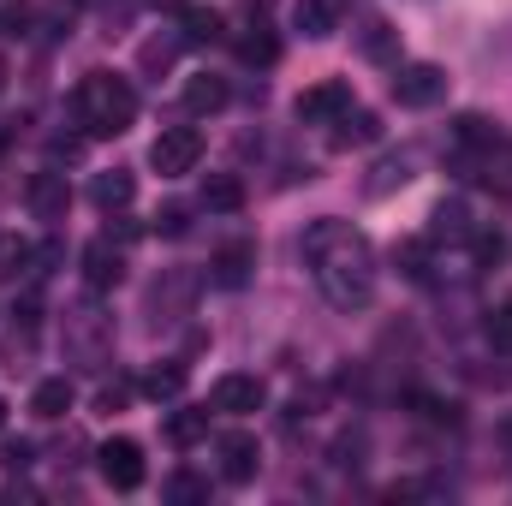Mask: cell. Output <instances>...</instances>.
I'll return each mask as SVG.
<instances>
[{
  "label": "cell",
  "instance_id": "4fadbf2b",
  "mask_svg": "<svg viewBox=\"0 0 512 506\" xmlns=\"http://www.w3.org/2000/svg\"><path fill=\"white\" fill-rule=\"evenodd\" d=\"M131 197H137V179H131L126 167H114V173H96V179H90V203H96V209H126Z\"/></svg>",
  "mask_w": 512,
  "mask_h": 506
},
{
  "label": "cell",
  "instance_id": "44dd1931",
  "mask_svg": "<svg viewBox=\"0 0 512 506\" xmlns=\"http://www.w3.org/2000/svg\"><path fill=\"white\" fill-rule=\"evenodd\" d=\"M399 185H411V155H387L376 161V179L364 185L370 197H387V191H399Z\"/></svg>",
  "mask_w": 512,
  "mask_h": 506
},
{
  "label": "cell",
  "instance_id": "4316f807",
  "mask_svg": "<svg viewBox=\"0 0 512 506\" xmlns=\"http://www.w3.org/2000/svg\"><path fill=\"white\" fill-rule=\"evenodd\" d=\"M203 495H209L203 477H191V471H173L167 477V501H203Z\"/></svg>",
  "mask_w": 512,
  "mask_h": 506
},
{
  "label": "cell",
  "instance_id": "8fae6325",
  "mask_svg": "<svg viewBox=\"0 0 512 506\" xmlns=\"http://www.w3.org/2000/svg\"><path fill=\"white\" fill-rule=\"evenodd\" d=\"M376 137H382V120L364 114V108H346V114L334 120V131H328L334 149H364V143H376Z\"/></svg>",
  "mask_w": 512,
  "mask_h": 506
},
{
  "label": "cell",
  "instance_id": "d6986e66",
  "mask_svg": "<svg viewBox=\"0 0 512 506\" xmlns=\"http://www.w3.org/2000/svg\"><path fill=\"white\" fill-rule=\"evenodd\" d=\"M203 435H209V411H173L167 417V441L173 447H197Z\"/></svg>",
  "mask_w": 512,
  "mask_h": 506
},
{
  "label": "cell",
  "instance_id": "7c38bea8",
  "mask_svg": "<svg viewBox=\"0 0 512 506\" xmlns=\"http://www.w3.org/2000/svg\"><path fill=\"white\" fill-rule=\"evenodd\" d=\"M256 268V245L251 239H233V245H221L215 256V286H245Z\"/></svg>",
  "mask_w": 512,
  "mask_h": 506
},
{
  "label": "cell",
  "instance_id": "4dcf8cb0",
  "mask_svg": "<svg viewBox=\"0 0 512 506\" xmlns=\"http://www.w3.org/2000/svg\"><path fill=\"white\" fill-rule=\"evenodd\" d=\"M179 48H185V42H149V48H143V66H149V72H161Z\"/></svg>",
  "mask_w": 512,
  "mask_h": 506
},
{
  "label": "cell",
  "instance_id": "f35d334b",
  "mask_svg": "<svg viewBox=\"0 0 512 506\" xmlns=\"http://www.w3.org/2000/svg\"><path fill=\"white\" fill-rule=\"evenodd\" d=\"M0 429H6V399H0Z\"/></svg>",
  "mask_w": 512,
  "mask_h": 506
},
{
  "label": "cell",
  "instance_id": "5bb4252c",
  "mask_svg": "<svg viewBox=\"0 0 512 506\" xmlns=\"http://www.w3.org/2000/svg\"><path fill=\"white\" fill-rule=\"evenodd\" d=\"M203 209H209V215H239V209H245V185H239L233 173H209V179H203Z\"/></svg>",
  "mask_w": 512,
  "mask_h": 506
},
{
  "label": "cell",
  "instance_id": "ffe728a7",
  "mask_svg": "<svg viewBox=\"0 0 512 506\" xmlns=\"http://www.w3.org/2000/svg\"><path fill=\"white\" fill-rule=\"evenodd\" d=\"M239 60H245V66H274V60H280V36H274L268 24H256L251 36L239 42Z\"/></svg>",
  "mask_w": 512,
  "mask_h": 506
},
{
  "label": "cell",
  "instance_id": "ba28073f",
  "mask_svg": "<svg viewBox=\"0 0 512 506\" xmlns=\"http://www.w3.org/2000/svg\"><path fill=\"white\" fill-rule=\"evenodd\" d=\"M262 399H268L262 376H221L215 381V393H209V405H215V411H233V417L262 411Z\"/></svg>",
  "mask_w": 512,
  "mask_h": 506
},
{
  "label": "cell",
  "instance_id": "d590c367",
  "mask_svg": "<svg viewBox=\"0 0 512 506\" xmlns=\"http://www.w3.org/2000/svg\"><path fill=\"white\" fill-rule=\"evenodd\" d=\"M501 447H512V411L501 417Z\"/></svg>",
  "mask_w": 512,
  "mask_h": 506
},
{
  "label": "cell",
  "instance_id": "e0dca14e",
  "mask_svg": "<svg viewBox=\"0 0 512 506\" xmlns=\"http://www.w3.org/2000/svg\"><path fill=\"white\" fill-rule=\"evenodd\" d=\"M292 18H298V30H304V36H316V42H322V36H334L340 0H298V6H292Z\"/></svg>",
  "mask_w": 512,
  "mask_h": 506
},
{
  "label": "cell",
  "instance_id": "f1b7e54d",
  "mask_svg": "<svg viewBox=\"0 0 512 506\" xmlns=\"http://www.w3.org/2000/svg\"><path fill=\"white\" fill-rule=\"evenodd\" d=\"M36 24V12L30 6H0V36H24Z\"/></svg>",
  "mask_w": 512,
  "mask_h": 506
},
{
  "label": "cell",
  "instance_id": "d6a6232c",
  "mask_svg": "<svg viewBox=\"0 0 512 506\" xmlns=\"http://www.w3.org/2000/svg\"><path fill=\"white\" fill-rule=\"evenodd\" d=\"M405 274H411V280H423V262H429V251H423V245H405Z\"/></svg>",
  "mask_w": 512,
  "mask_h": 506
},
{
  "label": "cell",
  "instance_id": "5b68a950",
  "mask_svg": "<svg viewBox=\"0 0 512 506\" xmlns=\"http://www.w3.org/2000/svg\"><path fill=\"white\" fill-rule=\"evenodd\" d=\"M393 102L399 108H435V102H447V72L441 66H399L393 72Z\"/></svg>",
  "mask_w": 512,
  "mask_h": 506
},
{
  "label": "cell",
  "instance_id": "8d00e7d4",
  "mask_svg": "<svg viewBox=\"0 0 512 506\" xmlns=\"http://www.w3.org/2000/svg\"><path fill=\"white\" fill-rule=\"evenodd\" d=\"M6 143H12V131H6V126H0V155H6Z\"/></svg>",
  "mask_w": 512,
  "mask_h": 506
},
{
  "label": "cell",
  "instance_id": "e575fe53",
  "mask_svg": "<svg viewBox=\"0 0 512 506\" xmlns=\"http://www.w3.org/2000/svg\"><path fill=\"white\" fill-rule=\"evenodd\" d=\"M48 155H54V161H78V143H72V137H54Z\"/></svg>",
  "mask_w": 512,
  "mask_h": 506
},
{
  "label": "cell",
  "instance_id": "3957f363",
  "mask_svg": "<svg viewBox=\"0 0 512 506\" xmlns=\"http://www.w3.org/2000/svg\"><path fill=\"white\" fill-rule=\"evenodd\" d=\"M197 161H203V131L197 126H167L149 143V167H155L161 179H179V173H191Z\"/></svg>",
  "mask_w": 512,
  "mask_h": 506
},
{
  "label": "cell",
  "instance_id": "7a4b0ae2",
  "mask_svg": "<svg viewBox=\"0 0 512 506\" xmlns=\"http://www.w3.org/2000/svg\"><path fill=\"white\" fill-rule=\"evenodd\" d=\"M72 108H78V126L90 137H120L137 120V90L114 72H84L72 90Z\"/></svg>",
  "mask_w": 512,
  "mask_h": 506
},
{
  "label": "cell",
  "instance_id": "484cf974",
  "mask_svg": "<svg viewBox=\"0 0 512 506\" xmlns=\"http://www.w3.org/2000/svg\"><path fill=\"white\" fill-rule=\"evenodd\" d=\"M24 262H30V245H24L18 233H0V280H6V274H18Z\"/></svg>",
  "mask_w": 512,
  "mask_h": 506
},
{
  "label": "cell",
  "instance_id": "277c9868",
  "mask_svg": "<svg viewBox=\"0 0 512 506\" xmlns=\"http://www.w3.org/2000/svg\"><path fill=\"white\" fill-rule=\"evenodd\" d=\"M346 108H352V84H346V78H322V84H310V90L292 102V114H298L304 126H334Z\"/></svg>",
  "mask_w": 512,
  "mask_h": 506
},
{
  "label": "cell",
  "instance_id": "9c48e42d",
  "mask_svg": "<svg viewBox=\"0 0 512 506\" xmlns=\"http://www.w3.org/2000/svg\"><path fill=\"white\" fill-rule=\"evenodd\" d=\"M221 477L227 483H251L256 465H262V447H256V435H221Z\"/></svg>",
  "mask_w": 512,
  "mask_h": 506
},
{
  "label": "cell",
  "instance_id": "6da1fadb",
  "mask_svg": "<svg viewBox=\"0 0 512 506\" xmlns=\"http://www.w3.org/2000/svg\"><path fill=\"white\" fill-rule=\"evenodd\" d=\"M304 262L316 268V286L334 310H364L376 298V256L370 239L352 233L346 221H316L304 233Z\"/></svg>",
  "mask_w": 512,
  "mask_h": 506
},
{
  "label": "cell",
  "instance_id": "2e32d148",
  "mask_svg": "<svg viewBox=\"0 0 512 506\" xmlns=\"http://www.w3.org/2000/svg\"><path fill=\"white\" fill-rule=\"evenodd\" d=\"M227 96H233V90H227V78H209V72L185 84V108H191V114H221V108H227Z\"/></svg>",
  "mask_w": 512,
  "mask_h": 506
},
{
  "label": "cell",
  "instance_id": "603a6c76",
  "mask_svg": "<svg viewBox=\"0 0 512 506\" xmlns=\"http://www.w3.org/2000/svg\"><path fill=\"white\" fill-rule=\"evenodd\" d=\"M453 149H495V131H489V120L459 114V120H453Z\"/></svg>",
  "mask_w": 512,
  "mask_h": 506
},
{
  "label": "cell",
  "instance_id": "d4e9b609",
  "mask_svg": "<svg viewBox=\"0 0 512 506\" xmlns=\"http://www.w3.org/2000/svg\"><path fill=\"white\" fill-rule=\"evenodd\" d=\"M471 221H465V203H441L435 209V239H465Z\"/></svg>",
  "mask_w": 512,
  "mask_h": 506
},
{
  "label": "cell",
  "instance_id": "7402d4cb",
  "mask_svg": "<svg viewBox=\"0 0 512 506\" xmlns=\"http://www.w3.org/2000/svg\"><path fill=\"white\" fill-rule=\"evenodd\" d=\"M358 48H364V60H393V54H399V30H393V24H382V18H376V24H370V30H364V36H358Z\"/></svg>",
  "mask_w": 512,
  "mask_h": 506
},
{
  "label": "cell",
  "instance_id": "74e56055",
  "mask_svg": "<svg viewBox=\"0 0 512 506\" xmlns=\"http://www.w3.org/2000/svg\"><path fill=\"white\" fill-rule=\"evenodd\" d=\"M149 6H185V0H149Z\"/></svg>",
  "mask_w": 512,
  "mask_h": 506
},
{
  "label": "cell",
  "instance_id": "f546056e",
  "mask_svg": "<svg viewBox=\"0 0 512 506\" xmlns=\"http://www.w3.org/2000/svg\"><path fill=\"white\" fill-rule=\"evenodd\" d=\"M126 399H131V381H102V393H96V405H102V411H120Z\"/></svg>",
  "mask_w": 512,
  "mask_h": 506
},
{
  "label": "cell",
  "instance_id": "8992f818",
  "mask_svg": "<svg viewBox=\"0 0 512 506\" xmlns=\"http://www.w3.org/2000/svg\"><path fill=\"white\" fill-rule=\"evenodd\" d=\"M96 471H102V483L108 489H120V495H131L137 483H143V447L137 441H102V453H96Z\"/></svg>",
  "mask_w": 512,
  "mask_h": 506
},
{
  "label": "cell",
  "instance_id": "83f0119b",
  "mask_svg": "<svg viewBox=\"0 0 512 506\" xmlns=\"http://www.w3.org/2000/svg\"><path fill=\"white\" fill-rule=\"evenodd\" d=\"M489 346H495V352H512V298L489 316Z\"/></svg>",
  "mask_w": 512,
  "mask_h": 506
},
{
  "label": "cell",
  "instance_id": "cb8c5ba5",
  "mask_svg": "<svg viewBox=\"0 0 512 506\" xmlns=\"http://www.w3.org/2000/svg\"><path fill=\"white\" fill-rule=\"evenodd\" d=\"M143 393H149V399H179V393H185V364H167V370L155 364V370L143 376Z\"/></svg>",
  "mask_w": 512,
  "mask_h": 506
},
{
  "label": "cell",
  "instance_id": "30bf717a",
  "mask_svg": "<svg viewBox=\"0 0 512 506\" xmlns=\"http://www.w3.org/2000/svg\"><path fill=\"white\" fill-rule=\"evenodd\" d=\"M120 274H126V256L114 251L108 239H96V245H84V280H90L96 292H108V286H120Z\"/></svg>",
  "mask_w": 512,
  "mask_h": 506
},
{
  "label": "cell",
  "instance_id": "52a82bcc",
  "mask_svg": "<svg viewBox=\"0 0 512 506\" xmlns=\"http://www.w3.org/2000/svg\"><path fill=\"white\" fill-rule=\"evenodd\" d=\"M24 203H30V215L36 221H66V209H72V185H66V173H36L30 185H24Z\"/></svg>",
  "mask_w": 512,
  "mask_h": 506
},
{
  "label": "cell",
  "instance_id": "ac0fdd59",
  "mask_svg": "<svg viewBox=\"0 0 512 506\" xmlns=\"http://www.w3.org/2000/svg\"><path fill=\"white\" fill-rule=\"evenodd\" d=\"M215 36H221V18L203 12V6H185V30H179V42H185V48H209Z\"/></svg>",
  "mask_w": 512,
  "mask_h": 506
},
{
  "label": "cell",
  "instance_id": "1f68e13d",
  "mask_svg": "<svg viewBox=\"0 0 512 506\" xmlns=\"http://www.w3.org/2000/svg\"><path fill=\"white\" fill-rule=\"evenodd\" d=\"M30 459H36V447H30V441H12V447L0 453V465H6V471H24Z\"/></svg>",
  "mask_w": 512,
  "mask_h": 506
},
{
  "label": "cell",
  "instance_id": "836d02e7",
  "mask_svg": "<svg viewBox=\"0 0 512 506\" xmlns=\"http://www.w3.org/2000/svg\"><path fill=\"white\" fill-rule=\"evenodd\" d=\"M155 227H161L167 239H173V233H185V209H161V215H155Z\"/></svg>",
  "mask_w": 512,
  "mask_h": 506
},
{
  "label": "cell",
  "instance_id": "9a60e30c",
  "mask_svg": "<svg viewBox=\"0 0 512 506\" xmlns=\"http://www.w3.org/2000/svg\"><path fill=\"white\" fill-rule=\"evenodd\" d=\"M30 411H36L42 423H54V417H66V411H72V381H66V376H48V381H36V393H30Z\"/></svg>",
  "mask_w": 512,
  "mask_h": 506
}]
</instances>
